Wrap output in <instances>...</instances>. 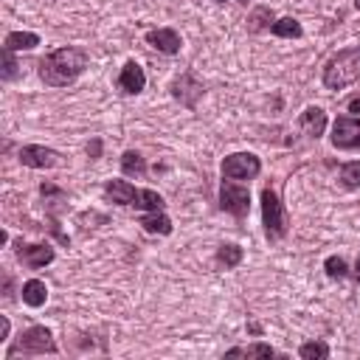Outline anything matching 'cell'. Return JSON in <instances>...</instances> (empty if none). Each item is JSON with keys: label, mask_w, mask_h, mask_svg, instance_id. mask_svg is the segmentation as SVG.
Returning a JSON list of instances; mask_svg holds the SVG:
<instances>
[{"label": "cell", "mask_w": 360, "mask_h": 360, "mask_svg": "<svg viewBox=\"0 0 360 360\" xmlns=\"http://www.w3.org/2000/svg\"><path fill=\"white\" fill-rule=\"evenodd\" d=\"M56 340L51 335L48 326H28L8 349H6V360L14 357H31V354H56Z\"/></svg>", "instance_id": "3957f363"}, {"label": "cell", "mask_w": 360, "mask_h": 360, "mask_svg": "<svg viewBox=\"0 0 360 360\" xmlns=\"http://www.w3.org/2000/svg\"><path fill=\"white\" fill-rule=\"evenodd\" d=\"M141 228L146 233H160V236H169L172 233V219L163 214V211H146L141 217Z\"/></svg>", "instance_id": "9a60e30c"}, {"label": "cell", "mask_w": 360, "mask_h": 360, "mask_svg": "<svg viewBox=\"0 0 360 360\" xmlns=\"http://www.w3.org/2000/svg\"><path fill=\"white\" fill-rule=\"evenodd\" d=\"M323 270H326V276H329V278H346L349 264H346V259H343V256H329V259L323 262Z\"/></svg>", "instance_id": "484cf974"}, {"label": "cell", "mask_w": 360, "mask_h": 360, "mask_svg": "<svg viewBox=\"0 0 360 360\" xmlns=\"http://www.w3.org/2000/svg\"><path fill=\"white\" fill-rule=\"evenodd\" d=\"M239 3H248V0H239Z\"/></svg>", "instance_id": "e575fe53"}, {"label": "cell", "mask_w": 360, "mask_h": 360, "mask_svg": "<svg viewBox=\"0 0 360 360\" xmlns=\"http://www.w3.org/2000/svg\"><path fill=\"white\" fill-rule=\"evenodd\" d=\"M53 248L51 245H17V259L28 267V270H39V267H45V264H51L53 262Z\"/></svg>", "instance_id": "30bf717a"}, {"label": "cell", "mask_w": 360, "mask_h": 360, "mask_svg": "<svg viewBox=\"0 0 360 360\" xmlns=\"http://www.w3.org/2000/svg\"><path fill=\"white\" fill-rule=\"evenodd\" d=\"M354 276H357V284H360V253H357V262H354Z\"/></svg>", "instance_id": "1f68e13d"}, {"label": "cell", "mask_w": 360, "mask_h": 360, "mask_svg": "<svg viewBox=\"0 0 360 360\" xmlns=\"http://www.w3.org/2000/svg\"><path fill=\"white\" fill-rule=\"evenodd\" d=\"M169 90H172V96H174L183 107H188V110H194L197 101H200V96L205 93L202 84L194 79V73H180V76L169 84Z\"/></svg>", "instance_id": "ba28073f"}, {"label": "cell", "mask_w": 360, "mask_h": 360, "mask_svg": "<svg viewBox=\"0 0 360 360\" xmlns=\"http://www.w3.org/2000/svg\"><path fill=\"white\" fill-rule=\"evenodd\" d=\"M228 354H245V357H273L276 354V349L270 346V343H250V346H233V349H228Z\"/></svg>", "instance_id": "cb8c5ba5"}, {"label": "cell", "mask_w": 360, "mask_h": 360, "mask_svg": "<svg viewBox=\"0 0 360 360\" xmlns=\"http://www.w3.org/2000/svg\"><path fill=\"white\" fill-rule=\"evenodd\" d=\"M8 329H11V323H8V318H3V321H0V340L8 338Z\"/></svg>", "instance_id": "4dcf8cb0"}, {"label": "cell", "mask_w": 360, "mask_h": 360, "mask_svg": "<svg viewBox=\"0 0 360 360\" xmlns=\"http://www.w3.org/2000/svg\"><path fill=\"white\" fill-rule=\"evenodd\" d=\"M239 262H242V248H239V245L225 242V245L217 248V264H222V267H236Z\"/></svg>", "instance_id": "7402d4cb"}, {"label": "cell", "mask_w": 360, "mask_h": 360, "mask_svg": "<svg viewBox=\"0 0 360 360\" xmlns=\"http://www.w3.org/2000/svg\"><path fill=\"white\" fill-rule=\"evenodd\" d=\"M276 22V17H273V8L270 6H256L253 11H250V17H248V28L250 31H264V28H270Z\"/></svg>", "instance_id": "ffe728a7"}, {"label": "cell", "mask_w": 360, "mask_h": 360, "mask_svg": "<svg viewBox=\"0 0 360 360\" xmlns=\"http://www.w3.org/2000/svg\"><path fill=\"white\" fill-rule=\"evenodd\" d=\"M20 292H22V304H28V307H34V309L48 301V287H45V281H39V278H28Z\"/></svg>", "instance_id": "2e32d148"}, {"label": "cell", "mask_w": 360, "mask_h": 360, "mask_svg": "<svg viewBox=\"0 0 360 360\" xmlns=\"http://www.w3.org/2000/svg\"><path fill=\"white\" fill-rule=\"evenodd\" d=\"M146 42L166 56L180 53V34L174 28H152V31H146Z\"/></svg>", "instance_id": "8fae6325"}, {"label": "cell", "mask_w": 360, "mask_h": 360, "mask_svg": "<svg viewBox=\"0 0 360 360\" xmlns=\"http://www.w3.org/2000/svg\"><path fill=\"white\" fill-rule=\"evenodd\" d=\"M39 194H42L45 200H51V208L59 205V202H65V191L56 188V186H51V183H42V186H39Z\"/></svg>", "instance_id": "4316f807"}, {"label": "cell", "mask_w": 360, "mask_h": 360, "mask_svg": "<svg viewBox=\"0 0 360 360\" xmlns=\"http://www.w3.org/2000/svg\"><path fill=\"white\" fill-rule=\"evenodd\" d=\"M37 45H39V37L34 31H11L6 37V45L3 48H8V51H31Z\"/></svg>", "instance_id": "d6986e66"}, {"label": "cell", "mask_w": 360, "mask_h": 360, "mask_svg": "<svg viewBox=\"0 0 360 360\" xmlns=\"http://www.w3.org/2000/svg\"><path fill=\"white\" fill-rule=\"evenodd\" d=\"M354 8H360V0H354Z\"/></svg>", "instance_id": "d6a6232c"}, {"label": "cell", "mask_w": 360, "mask_h": 360, "mask_svg": "<svg viewBox=\"0 0 360 360\" xmlns=\"http://www.w3.org/2000/svg\"><path fill=\"white\" fill-rule=\"evenodd\" d=\"M98 152H101V141H93V143L87 146V155H90V158H98Z\"/></svg>", "instance_id": "f546056e"}, {"label": "cell", "mask_w": 360, "mask_h": 360, "mask_svg": "<svg viewBox=\"0 0 360 360\" xmlns=\"http://www.w3.org/2000/svg\"><path fill=\"white\" fill-rule=\"evenodd\" d=\"M166 200L152 191V188H135V197H132V208H143V211H163Z\"/></svg>", "instance_id": "e0dca14e"}, {"label": "cell", "mask_w": 360, "mask_h": 360, "mask_svg": "<svg viewBox=\"0 0 360 360\" xmlns=\"http://www.w3.org/2000/svg\"><path fill=\"white\" fill-rule=\"evenodd\" d=\"M298 357L301 360H326L329 357V346L323 340H307L298 346Z\"/></svg>", "instance_id": "603a6c76"}, {"label": "cell", "mask_w": 360, "mask_h": 360, "mask_svg": "<svg viewBox=\"0 0 360 360\" xmlns=\"http://www.w3.org/2000/svg\"><path fill=\"white\" fill-rule=\"evenodd\" d=\"M118 87H121L124 93H129V96H138V93L146 87V73H143V68H141L135 59L121 68V73H118Z\"/></svg>", "instance_id": "7c38bea8"}, {"label": "cell", "mask_w": 360, "mask_h": 360, "mask_svg": "<svg viewBox=\"0 0 360 360\" xmlns=\"http://www.w3.org/2000/svg\"><path fill=\"white\" fill-rule=\"evenodd\" d=\"M332 146L335 149H360V115H338L332 124Z\"/></svg>", "instance_id": "52a82bcc"}, {"label": "cell", "mask_w": 360, "mask_h": 360, "mask_svg": "<svg viewBox=\"0 0 360 360\" xmlns=\"http://www.w3.org/2000/svg\"><path fill=\"white\" fill-rule=\"evenodd\" d=\"M17 76V62H14V51L3 48V79L11 82Z\"/></svg>", "instance_id": "83f0119b"}, {"label": "cell", "mask_w": 360, "mask_h": 360, "mask_svg": "<svg viewBox=\"0 0 360 360\" xmlns=\"http://www.w3.org/2000/svg\"><path fill=\"white\" fill-rule=\"evenodd\" d=\"M84 68H87V51L68 45L39 59V79L48 87H65L76 82L84 73Z\"/></svg>", "instance_id": "6da1fadb"}, {"label": "cell", "mask_w": 360, "mask_h": 360, "mask_svg": "<svg viewBox=\"0 0 360 360\" xmlns=\"http://www.w3.org/2000/svg\"><path fill=\"white\" fill-rule=\"evenodd\" d=\"M104 194H107L115 205H132L135 186L127 183V180H107V183H104Z\"/></svg>", "instance_id": "5bb4252c"}, {"label": "cell", "mask_w": 360, "mask_h": 360, "mask_svg": "<svg viewBox=\"0 0 360 360\" xmlns=\"http://www.w3.org/2000/svg\"><path fill=\"white\" fill-rule=\"evenodd\" d=\"M262 172V160L253 152H233L222 160V177L231 180H253Z\"/></svg>", "instance_id": "8992f818"}, {"label": "cell", "mask_w": 360, "mask_h": 360, "mask_svg": "<svg viewBox=\"0 0 360 360\" xmlns=\"http://www.w3.org/2000/svg\"><path fill=\"white\" fill-rule=\"evenodd\" d=\"M121 172H124L127 177H143V174H146V160H143V155L135 152V149H127V152L121 155Z\"/></svg>", "instance_id": "ac0fdd59"}, {"label": "cell", "mask_w": 360, "mask_h": 360, "mask_svg": "<svg viewBox=\"0 0 360 360\" xmlns=\"http://www.w3.org/2000/svg\"><path fill=\"white\" fill-rule=\"evenodd\" d=\"M346 110H349V112H354V115H360V96L349 98V101H346Z\"/></svg>", "instance_id": "f1b7e54d"}, {"label": "cell", "mask_w": 360, "mask_h": 360, "mask_svg": "<svg viewBox=\"0 0 360 360\" xmlns=\"http://www.w3.org/2000/svg\"><path fill=\"white\" fill-rule=\"evenodd\" d=\"M214 3H225V0H214Z\"/></svg>", "instance_id": "836d02e7"}, {"label": "cell", "mask_w": 360, "mask_h": 360, "mask_svg": "<svg viewBox=\"0 0 360 360\" xmlns=\"http://www.w3.org/2000/svg\"><path fill=\"white\" fill-rule=\"evenodd\" d=\"M262 222H264L267 239H273V242H276V239H284V233H287V228H290L287 211H284L278 194H276L270 186L262 188Z\"/></svg>", "instance_id": "277c9868"}, {"label": "cell", "mask_w": 360, "mask_h": 360, "mask_svg": "<svg viewBox=\"0 0 360 360\" xmlns=\"http://www.w3.org/2000/svg\"><path fill=\"white\" fill-rule=\"evenodd\" d=\"M360 79V48H343L323 65V87L343 90Z\"/></svg>", "instance_id": "7a4b0ae2"}, {"label": "cell", "mask_w": 360, "mask_h": 360, "mask_svg": "<svg viewBox=\"0 0 360 360\" xmlns=\"http://www.w3.org/2000/svg\"><path fill=\"white\" fill-rule=\"evenodd\" d=\"M219 208L233 214L236 219H242L250 211V191H248V186L233 183L231 177H225L222 186H219Z\"/></svg>", "instance_id": "5b68a950"}, {"label": "cell", "mask_w": 360, "mask_h": 360, "mask_svg": "<svg viewBox=\"0 0 360 360\" xmlns=\"http://www.w3.org/2000/svg\"><path fill=\"white\" fill-rule=\"evenodd\" d=\"M270 31H273L276 37H287V39H298V37L304 34V28H301V22H298L295 17H281V20H276V22L270 25Z\"/></svg>", "instance_id": "44dd1931"}, {"label": "cell", "mask_w": 360, "mask_h": 360, "mask_svg": "<svg viewBox=\"0 0 360 360\" xmlns=\"http://www.w3.org/2000/svg\"><path fill=\"white\" fill-rule=\"evenodd\" d=\"M298 127H301V132L307 138H315L318 141L323 135V129H326V112L321 107H307L301 112V118H298Z\"/></svg>", "instance_id": "4fadbf2b"}, {"label": "cell", "mask_w": 360, "mask_h": 360, "mask_svg": "<svg viewBox=\"0 0 360 360\" xmlns=\"http://www.w3.org/2000/svg\"><path fill=\"white\" fill-rule=\"evenodd\" d=\"M17 158L28 169H51V166L59 163V152H53L48 146H39V143H25Z\"/></svg>", "instance_id": "9c48e42d"}, {"label": "cell", "mask_w": 360, "mask_h": 360, "mask_svg": "<svg viewBox=\"0 0 360 360\" xmlns=\"http://www.w3.org/2000/svg\"><path fill=\"white\" fill-rule=\"evenodd\" d=\"M340 183L346 188H360V160H349L340 166Z\"/></svg>", "instance_id": "d4e9b609"}]
</instances>
